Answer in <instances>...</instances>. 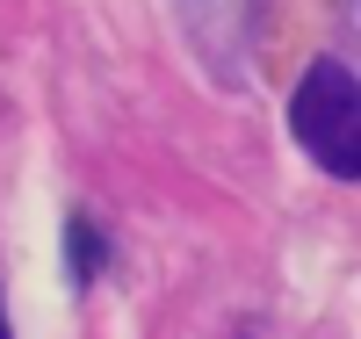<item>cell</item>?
Listing matches in <instances>:
<instances>
[{
  "label": "cell",
  "instance_id": "cell-1",
  "mask_svg": "<svg viewBox=\"0 0 361 339\" xmlns=\"http://www.w3.org/2000/svg\"><path fill=\"white\" fill-rule=\"evenodd\" d=\"M289 137L311 152L318 173L347 180V188L361 180V87H354V66H340V58L304 66V80L289 94Z\"/></svg>",
  "mask_w": 361,
  "mask_h": 339
},
{
  "label": "cell",
  "instance_id": "cell-2",
  "mask_svg": "<svg viewBox=\"0 0 361 339\" xmlns=\"http://www.w3.org/2000/svg\"><path fill=\"white\" fill-rule=\"evenodd\" d=\"M109 267H116L109 231L87 217V209H73V217H66V282H73V296H87V289H94Z\"/></svg>",
  "mask_w": 361,
  "mask_h": 339
},
{
  "label": "cell",
  "instance_id": "cell-3",
  "mask_svg": "<svg viewBox=\"0 0 361 339\" xmlns=\"http://www.w3.org/2000/svg\"><path fill=\"white\" fill-rule=\"evenodd\" d=\"M0 339H15V325H8V296H0Z\"/></svg>",
  "mask_w": 361,
  "mask_h": 339
}]
</instances>
